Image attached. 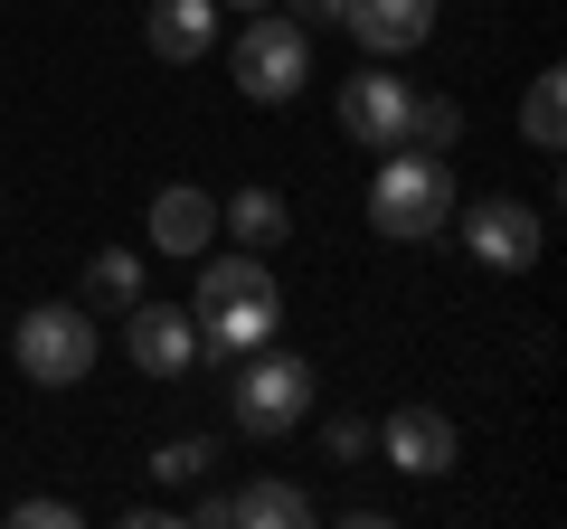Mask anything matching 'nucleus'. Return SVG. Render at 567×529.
<instances>
[{"mask_svg":"<svg viewBox=\"0 0 567 529\" xmlns=\"http://www.w3.org/2000/svg\"><path fill=\"white\" fill-rule=\"evenodd\" d=\"M284 322V293L265 274V256H199V303H189V331H199L208 360H246L265 350Z\"/></svg>","mask_w":567,"mask_h":529,"instance_id":"obj_1","label":"nucleus"},{"mask_svg":"<svg viewBox=\"0 0 567 529\" xmlns=\"http://www.w3.org/2000/svg\"><path fill=\"white\" fill-rule=\"evenodd\" d=\"M369 227L379 237H398V246H416V237H445L454 227V170H445V152H388V170L369 180Z\"/></svg>","mask_w":567,"mask_h":529,"instance_id":"obj_2","label":"nucleus"},{"mask_svg":"<svg viewBox=\"0 0 567 529\" xmlns=\"http://www.w3.org/2000/svg\"><path fill=\"white\" fill-rule=\"evenodd\" d=\"M312 416V360H293V350H246L237 369V426L256 435V445H275V435H293Z\"/></svg>","mask_w":567,"mask_h":529,"instance_id":"obj_3","label":"nucleus"},{"mask_svg":"<svg viewBox=\"0 0 567 529\" xmlns=\"http://www.w3.org/2000/svg\"><path fill=\"white\" fill-rule=\"evenodd\" d=\"M227 66H237V85L256 104H293L312 85V29H293V20H246L237 29V48H227Z\"/></svg>","mask_w":567,"mask_h":529,"instance_id":"obj_4","label":"nucleus"},{"mask_svg":"<svg viewBox=\"0 0 567 529\" xmlns=\"http://www.w3.org/2000/svg\"><path fill=\"white\" fill-rule=\"evenodd\" d=\"M20 369H29V387H76L85 369H95V312H76V303H39V312H20Z\"/></svg>","mask_w":567,"mask_h":529,"instance_id":"obj_5","label":"nucleus"},{"mask_svg":"<svg viewBox=\"0 0 567 529\" xmlns=\"http://www.w3.org/2000/svg\"><path fill=\"white\" fill-rule=\"evenodd\" d=\"M464 246L492 274H529V264H539V208L529 199H473L464 208Z\"/></svg>","mask_w":567,"mask_h":529,"instance_id":"obj_6","label":"nucleus"},{"mask_svg":"<svg viewBox=\"0 0 567 529\" xmlns=\"http://www.w3.org/2000/svg\"><path fill=\"white\" fill-rule=\"evenodd\" d=\"M406 95H416V85L388 76V66L350 76V85H341V133H350L360 152H398V143H406Z\"/></svg>","mask_w":567,"mask_h":529,"instance_id":"obj_7","label":"nucleus"},{"mask_svg":"<svg viewBox=\"0 0 567 529\" xmlns=\"http://www.w3.org/2000/svg\"><path fill=\"white\" fill-rule=\"evenodd\" d=\"M123 350H133L152 378H181L189 360H199V331H189V303H152L142 293L133 312H123Z\"/></svg>","mask_w":567,"mask_h":529,"instance_id":"obj_8","label":"nucleus"},{"mask_svg":"<svg viewBox=\"0 0 567 529\" xmlns=\"http://www.w3.org/2000/svg\"><path fill=\"white\" fill-rule=\"evenodd\" d=\"M379 454H388L398 473H416V483H435V473H454V426H445L435 407H398V416L379 426Z\"/></svg>","mask_w":567,"mask_h":529,"instance_id":"obj_9","label":"nucleus"},{"mask_svg":"<svg viewBox=\"0 0 567 529\" xmlns=\"http://www.w3.org/2000/svg\"><path fill=\"white\" fill-rule=\"evenodd\" d=\"M189 520H218V529H293V520H312V501L293 483H237V491H208Z\"/></svg>","mask_w":567,"mask_h":529,"instance_id":"obj_10","label":"nucleus"},{"mask_svg":"<svg viewBox=\"0 0 567 529\" xmlns=\"http://www.w3.org/2000/svg\"><path fill=\"white\" fill-rule=\"evenodd\" d=\"M341 29H360V48H379V58H406L435 39V0H350Z\"/></svg>","mask_w":567,"mask_h":529,"instance_id":"obj_11","label":"nucleus"},{"mask_svg":"<svg viewBox=\"0 0 567 529\" xmlns=\"http://www.w3.org/2000/svg\"><path fill=\"white\" fill-rule=\"evenodd\" d=\"M142 39H152V58H162V66H199L208 48H218V10H208V0H152Z\"/></svg>","mask_w":567,"mask_h":529,"instance_id":"obj_12","label":"nucleus"},{"mask_svg":"<svg viewBox=\"0 0 567 529\" xmlns=\"http://www.w3.org/2000/svg\"><path fill=\"white\" fill-rule=\"evenodd\" d=\"M208 237H218V208H208V189L171 180L162 199H152V246H162V256H208Z\"/></svg>","mask_w":567,"mask_h":529,"instance_id":"obj_13","label":"nucleus"},{"mask_svg":"<svg viewBox=\"0 0 567 529\" xmlns=\"http://www.w3.org/2000/svg\"><path fill=\"white\" fill-rule=\"evenodd\" d=\"M218 227L246 246V256H265V246H284V237H293V208H284L275 189H237V199L218 208Z\"/></svg>","mask_w":567,"mask_h":529,"instance_id":"obj_14","label":"nucleus"},{"mask_svg":"<svg viewBox=\"0 0 567 529\" xmlns=\"http://www.w3.org/2000/svg\"><path fill=\"white\" fill-rule=\"evenodd\" d=\"M142 293H152V284H142V256H133V246H104V256L85 264V312H133Z\"/></svg>","mask_w":567,"mask_h":529,"instance_id":"obj_15","label":"nucleus"},{"mask_svg":"<svg viewBox=\"0 0 567 529\" xmlns=\"http://www.w3.org/2000/svg\"><path fill=\"white\" fill-rule=\"evenodd\" d=\"M454 133H464L454 95H406V152H454Z\"/></svg>","mask_w":567,"mask_h":529,"instance_id":"obj_16","label":"nucleus"},{"mask_svg":"<svg viewBox=\"0 0 567 529\" xmlns=\"http://www.w3.org/2000/svg\"><path fill=\"white\" fill-rule=\"evenodd\" d=\"M558 66H548V76L539 85H529V104H520V133H529V143H539V152H558V133H567V95H558Z\"/></svg>","mask_w":567,"mask_h":529,"instance_id":"obj_17","label":"nucleus"},{"mask_svg":"<svg viewBox=\"0 0 567 529\" xmlns=\"http://www.w3.org/2000/svg\"><path fill=\"white\" fill-rule=\"evenodd\" d=\"M152 473H162L171 491H189V483H208V473H218V445H208V435H171V445L152 454Z\"/></svg>","mask_w":567,"mask_h":529,"instance_id":"obj_18","label":"nucleus"},{"mask_svg":"<svg viewBox=\"0 0 567 529\" xmlns=\"http://www.w3.org/2000/svg\"><path fill=\"white\" fill-rule=\"evenodd\" d=\"M322 445H331V464H360V454L379 445V426H360V416H331V426H322Z\"/></svg>","mask_w":567,"mask_h":529,"instance_id":"obj_19","label":"nucleus"},{"mask_svg":"<svg viewBox=\"0 0 567 529\" xmlns=\"http://www.w3.org/2000/svg\"><path fill=\"white\" fill-rule=\"evenodd\" d=\"M341 10H350V0H284V20H293V29H341Z\"/></svg>","mask_w":567,"mask_h":529,"instance_id":"obj_20","label":"nucleus"},{"mask_svg":"<svg viewBox=\"0 0 567 529\" xmlns=\"http://www.w3.org/2000/svg\"><path fill=\"white\" fill-rule=\"evenodd\" d=\"M10 520H20V529H76V510H66V501H20Z\"/></svg>","mask_w":567,"mask_h":529,"instance_id":"obj_21","label":"nucleus"},{"mask_svg":"<svg viewBox=\"0 0 567 529\" xmlns=\"http://www.w3.org/2000/svg\"><path fill=\"white\" fill-rule=\"evenodd\" d=\"M227 10H265V0H227Z\"/></svg>","mask_w":567,"mask_h":529,"instance_id":"obj_22","label":"nucleus"}]
</instances>
